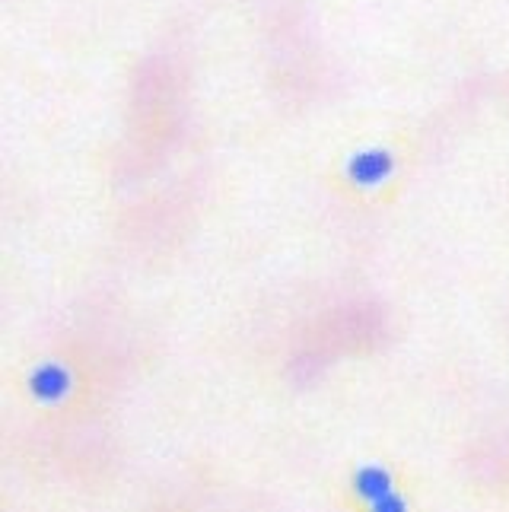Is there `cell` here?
<instances>
[{
    "instance_id": "obj_2",
    "label": "cell",
    "mask_w": 509,
    "mask_h": 512,
    "mask_svg": "<svg viewBox=\"0 0 509 512\" xmlns=\"http://www.w3.org/2000/svg\"><path fill=\"white\" fill-rule=\"evenodd\" d=\"M26 388L39 404H61L74 392V373L61 363H42L29 373Z\"/></svg>"
},
{
    "instance_id": "obj_4",
    "label": "cell",
    "mask_w": 509,
    "mask_h": 512,
    "mask_svg": "<svg viewBox=\"0 0 509 512\" xmlns=\"http://www.w3.org/2000/svg\"><path fill=\"white\" fill-rule=\"evenodd\" d=\"M360 512H411V497L398 487V490L389 493V497L376 500L373 506H366V509H360Z\"/></svg>"
},
{
    "instance_id": "obj_3",
    "label": "cell",
    "mask_w": 509,
    "mask_h": 512,
    "mask_svg": "<svg viewBox=\"0 0 509 512\" xmlns=\"http://www.w3.org/2000/svg\"><path fill=\"white\" fill-rule=\"evenodd\" d=\"M392 169H395V160H392V153H385V150H363L347 163L350 179L357 185H379L382 179H389Z\"/></svg>"
},
{
    "instance_id": "obj_1",
    "label": "cell",
    "mask_w": 509,
    "mask_h": 512,
    "mask_svg": "<svg viewBox=\"0 0 509 512\" xmlns=\"http://www.w3.org/2000/svg\"><path fill=\"white\" fill-rule=\"evenodd\" d=\"M350 497L360 509L373 506L376 500L389 497L392 490H398V474L382 465V462H370V465H360L354 474H350Z\"/></svg>"
}]
</instances>
